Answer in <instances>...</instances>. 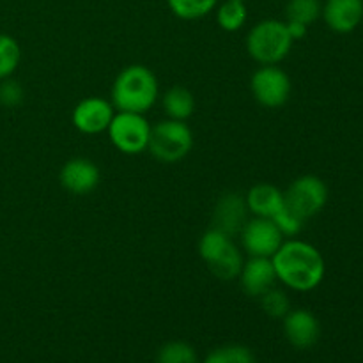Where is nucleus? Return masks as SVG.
Here are the masks:
<instances>
[{
  "label": "nucleus",
  "instance_id": "nucleus-1",
  "mask_svg": "<svg viewBox=\"0 0 363 363\" xmlns=\"http://www.w3.org/2000/svg\"><path fill=\"white\" fill-rule=\"evenodd\" d=\"M277 279L300 293L315 289L326 273L325 259L314 245L300 240L284 241L272 257Z\"/></svg>",
  "mask_w": 363,
  "mask_h": 363
},
{
  "label": "nucleus",
  "instance_id": "nucleus-2",
  "mask_svg": "<svg viewBox=\"0 0 363 363\" xmlns=\"http://www.w3.org/2000/svg\"><path fill=\"white\" fill-rule=\"evenodd\" d=\"M160 94L158 78L142 64L126 66L112 85V105L117 112L145 113L152 108Z\"/></svg>",
  "mask_w": 363,
  "mask_h": 363
},
{
  "label": "nucleus",
  "instance_id": "nucleus-3",
  "mask_svg": "<svg viewBox=\"0 0 363 363\" xmlns=\"http://www.w3.org/2000/svg\"><path fill=\"white\" fill-rule=\"evenodd\" d=\"M293 39L287 32L286 21L262 20L255 23L247 34V52L261 66L279 64L289 55L293 48Z\"/></svg>",
  "mask_w": 363,
  "mask_h": 363
},
{
  "label": "nucleus",
  "instance_id": "nucleus-4",
  "mask_svg": "<svg viewBox=\"0 0 363 363\" xmlns=\"http://www.w3.org/2000/svg\"><path fill=\"white\" fill-rule=\"evenodd\" d=\"M199 254L202 261L208 264L209 272L218 280H225V282L238 279L245 262L240 248L234 243V238L213 227L206 230L199 240Z\"/></svg>",
  "mask_w": 363,
  "mask_h": 363
},
{
  "label": "nucleus",
  "instance_id": "nucleus-5",
  "mask_svg": "<svg viewBox=\"0 0 363 363\" xmlns=\"http://www.w3.org/2000/svg\"><path fill=\"white\" fill-rule=\"evenodd\" d=\"M191 147H194V133L184 121L165 119L151 128L147 151L158 162H179L190 155Z\"/></svg>",
  "mask_w": 363,
  "mask_h": 363
},
{
  "label": "nucleus",
  "instance_id": "nucleus-6",
  "mask_svg": "<svg viewBox=\"0 0 363 363\" xmlns=\"http://www.w3.org/2000/svg\"><path fill=\"white\" fill-rule=\"evenodd\" d=\"M328 202V186L325 181L312 174L296 177L284 191V204L301 222L312 218Z\"/></svg>",
  "mask_w": 363,
  "mask_h": 363
},
{
  "label": "nucleus",
  "instance_id": "nucleus-7",
  "mask_svg": "<svg viewBox=\"0 0 363 363\" xmlns=\"http://www.w3.org/2000/svg\"><path fill=\"white\" fill-rule=\"evenodd\" d=\"M151 124L144 113L117 112L108 126V137L113 147L124 155H140L147 151Z\"/></svg>",
  "mask_w": 363,
  "mask_h": 363
},
{
  "label": "nucleus",
  "instance_id": "nucleus-8",
  "mask_svg": "<svg viewBox=\"0 0 363 363\" xmlns=\"http://www.w3.org/2000/svg\"><path fill=\"white\" fill-rule=\"evenodd\" d=\"M252 96L264 108H280L291 98L293 84L291 78L279 64L261 66L254 71L250 78Z\"/></svg>",
  "mask_w": 363,
  "mask_h": 363
},
{
  "label": "nucleus",
  "instance_id": "nucleus-9",
  "mask_svg": "<svg viewBox=\"0 0 363 363\" xmlns=\"http://www.w3.org/2000/svg\"><path fill=\"white\" fill-rule=\"evenodd\" d=\"M240 236L243 250L250 257L272 259L280 248V245L286 241V236L280 233L275 222L269 218H261V216H254L252 220H247Z\"/></svg>",
  "mask_w": 363,
  "mask_h": 363
},
{
  "label": "nucleus",
  "instance_id": "nucleus-10",
  "mask_svg": "<svg viewBox=\"0 0 363 363\" xmlns=\"http://www.w3.org/2000/svg\"><path fill=\"white\" fill-rule=\"evenodd\" d=\"M113 116H116V108H113L112 101L98 98V96H91V98L82 99L74 106L71 119H73L74 128L80 133L98 135L108 130Z\"/></svg>",
  "mask_w": 363,
  "mask_h": 363
},
{
  "label": "nucleus",
  "instance_id": "nucleus-11",
  "mask_svg": "<svg viewBox=\"0 0 363 363\" xmlns=\"http://www.w3.org/2000/svg\"><path fill=\"white\" fill-rule=\"evenodd\" d=\"M248 206L245 195L227 191L216 201L213 209V229L234 238L241 233L248 220Z\"/></svg>",
  "mask_w": 363,
  "mask_h": 363
},
{
  "label": "nucleus",
  "instance_id": "nucleus-12",
  "mask_svg": "<svg viewBox=\"0 0 363 363\" xmlns=\"http://www.w3.org/2000/svg\"><path fill=\"white\" fill-rule=\"evenodd\" d=\"M98 165L89 158L67 160L59 174V181L66 191L73 195H87L99 184Z\"/></svg>",
  "mask_w": 363,
  "mask_h": 363
},
{
  "label": "nucleus",
  "instance_id": "nucleus-13",
  "mask_svg": "<svg viewBox=\"0 0 363 363\" xmlns=\"http://www.w3.org/2000/svg\"><path fill=\"white\" fill-rule=\"evenodd\" d=\"M284 333L291 346L296 350H308L321 337L319 319L307 308H294L284 318Z\"/></svg>",
  "mask_w": 363,
  "mask_h": 363
},
{
  "label": "nucleus",
  "instance_id": "nucleus-14",
  "mask_svg": "<svg viewBox=\"0 0 363 363\" xmlns=\"http://www.w3.org/2000/svg\"><path fill=\"white\" fill-rule=\"evenodd\" d=\"M238 279L245 294L254 298H261L266 291L275 287V282L279 280L275 266L269 257H250L243 262Z\"/></svg>",
  "mask_w": 363,
  "mask_h": 363
},
{
  "label": "nucleus",
  "instance_id": "nucleus-15",
  "mask_svg": "<svg viewBox=\"0 0 363 363\" xmlns=\"http://www.w3.org/2000/svg\"><path fill=\"white\" fill-rule=\"evenodd\" d=\"M321 16L337 34H350L363 20V0H326Z\"/></svg>",
  "mask_w": 363,
  "mask_h": 363
},
{
  "label": "nucleus",
  "instance_id": "nucleus-16",
  "mask_svg": "<svg viewBox=\"0 0 363 363\" xmlns=\"http://www.w3.org/2000/svg\"><path fill=\"white\" fill-rule=\"evenodd\" d=\"M245 201L252 215L273 220L284 209V191L269 183H259L248 190Z\"/></svg>",
  "mask_w": 363,
  "mask_h": 363
},
{
  "label": "nucleus",
  "instance_id": "nucleus-17",
  "mask_svg": "<svg viewBox=\"0 0 363 363\" xmlns=\"http://www.w3.org/2000/svg\"><path fill=\"white\" fill-rule=\"evenodd\" d=\"M162 105L167 117L174 121H184V123H186L195 112L194 94H191V91H188L186 87H181V85L170 87L169 91L163 94Z\"/></svg>",
  "mask_w": 363,
  "mask_h": 363
},
{
  "label": "nucleus",
  "instance_id": "nucleus-18",
  "mask_svg": "<svg viewBox=\"0 0 363 363\" xmlns=\"http://www.w3.org/2000/svg\"><path fill=\"white\" fill-rule=\"evenodd\" d=\"M248 11L241 0H223L216 7V23L225 32H236L247 23Z\"/></svg>",
  "mask_w": 363,
  "mask_h": 363
},
{
  "label": "nucleus",
  "instance_id": "nucleus-19",
  "mask_svg": "<svg viewBox=\"0 0 363 363\" xmlns=\"http://www.w3.org/2000/svg\"><path fill=\"white\" fill-rule=\"evenodd\" d=\"M167 4L177 18L190 21L208 16L218 6V0H167Z\"/></svg>",
  "mask_w": 363,
  "mask_h": 363
},
{
  "label": "nucleus",
  "instance_id": "nucleus-20",
  "mask_svg": "<svg viewBox=\"0 0 363 363\" xmlns=\"http://www.w3.org/2000/svg\"><path fill=\"white\" fill-rule=\"evenodd\" d=\"M21 60V48L16 39L0 32V80L13 77Z\"/></svg>",
  "mask_w": 363,
  "mask_h": 363
},
{
  "label": "nucleus",
  "instance_id": "nucleus-21",
  "mask_svg": "<svg viewBox=\"0 0 363 363\" xmlns=\"http://www.w3.org/2000/svg\"><path fill=\"white\" fill-rule=\"evenodd\" d=\"M321 0H289L286 6L287 21H300L303 25H311L321 16Z\"/></svg>",
  "mask_w": 363,
  "mask_h": 363
},
{
  "label": "nucleus",
  "instance_id": "nucleus-22",
  "mask_svg": "<svg viewBox=\"0 0 363 363\" xmlns=\"http://www.w3.org/2000/svg\"><path fill=\"white\" fill-rule=\"evenodd\" d=\"M156 363H197V351L183 340H170L160 347Z\"/></svg>",
  "mask_w": 363,
  "mask_h": 363
},
{
  "label": "nucleus",
  "instance_id": "nucleus-23",
  "mask_svg": "<svg viewBox=\"0 0 363 363\" xmlns=\"http://www.w3.org/2000/svg\"><path fill=\"white\" fill-rule=\"evenodd\" d=\"M204 363H255V357L252 350L240 344L218 347L206 357Z\"/></svg>",
  "mask_w": 363,
  "mask_h": 363
},
{
  "label": "nucleus",
  "instance_id": "nucleus-24",
  "mask_svg": "<svg viewBox=\"0 0 363 363\" xmlns=\"http://www.w3.org/2000/svg\"><path fill=\"white\" fill-rule=\"evenodd\" d=\"M259 300H261L262 311L273 319H284L287 315V312L291 311V301L287 298V294L282 289H277V287H272L269 291H266Z\"/></svg>",
  "mask_w": 363,
  "mask_h": 363
},
{
  "label": "nucleus",
  "instance_id": "nucleus-25",
  "mask_svg": "<svg viewBox=\"0 0 363 363\" xmlns=\"http://www.w3.org/2000/svg\"><path fill=\"white\" fill-rule=\"evenodd\" d=\"M25 98V91L18 80L13 77L4 78L0 80V105L6 108H14V106L21 105Z\"/></svg>",
  "mask_w": 363,
  "mask_h": 363
},
{
  "label": "nucleus",
  "instance_id": "nucleus-26",
  "mask_svg": "<svg viewBox=\"0 0 363 363\" xmlns=\"http://www.w3.org/2000/svg\"><path fill=\"white\" fill-rule=\"evenodd\" d=\"M286 27L293 41H300V39H303L308 32L307 25L300 23V21H286Z\"/></svg>",
  "mask_w": 363,
  "mask_h": 363
},
{
  "label": "nucleus",
  "instance_id": "nucleus-27",
  "mask_svg": "<svg viewBox=\"0 0 363 363\" xmlns=\"http://www.w3.org/2000/svg\"><path fill=\"white\" fill-rule=\"evenodd\" d=\"M241 2H247V0H241Z\"/></svg>",
  "mask_w": 363,
  "mask_h": 363
}]
</instances>
